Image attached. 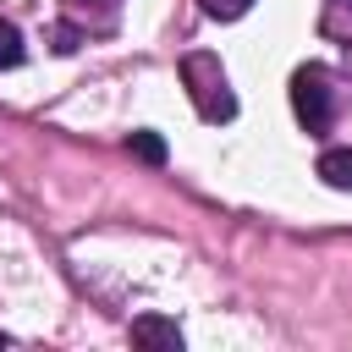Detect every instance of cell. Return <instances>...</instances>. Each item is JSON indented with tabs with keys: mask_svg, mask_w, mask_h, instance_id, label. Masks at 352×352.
<instances>
[{
	"mask_svg": "<svg viewBox=\"0 0 352 352\" xmlns=\"http://www.w3.org/2000/svg\"><path fill=\"white\" fill-rule=\"evenodd\" d=\"M346 6H352V0H346Z\"/></svg>",
	"mask_w": 352,
	"mask_h": 352,
	"instance_id": "cell-9",
	"label": "cell"
},
{
	"mask_svg": "<svg viewBox=\"0 0 352 352\" xmlns=\"http://www.w3.org/2000/svg\"><path fill=\"white\" fill-rule=\"evenodd\" d=\"M182 82H187V94H192V110H198L209 126H220V121H231V116H236V94H231V82H226L220 55L192 50V55L182 60Z\"/></svg>",
	"mask_w": 352,
	"mask_h": 352,
	"instance_id": "cell-1",
	"label": "cell"
},
{
	"mask_svg": "<svg viewBox=\"0 0 352 352\" xmlns=\"http://www.w3.org/2000/svg\"><path fill=\"white\" fill-rule=\"evenodd\" d=\"M292 110L308 132H324L330 116H336V99H330V77L324 66H297L292 72Z\"/></svg>",
	"mask_w": 352,
	"mask_h": 352,
	"instance_id": "cell-2",
	"label": "cell"
},
{
	"mask_svg": "<svg viewBox=\"0 0 352 352\" xmlns=\"http://www.w3.org/2000/svg\"><path fill=\"white\" fill-rule=\"evenodd\" d=\"M132 341H138V346H160V352H182V330H176V319H160V314L132 319Z\"/></svg>",
	"mask_w": 352,
	"mask_h": 352,
	"instance_id": "cell-3",
	"label": "cell"
},
{
	"mask_svg": "<svg viewBox=\"0 0 352 352\" xmlns=\"http://www.w3.org/2000/svg\"><path fill=\"white\" fill-rule=\"evenodd\" d=\"M143 165H165V138L160 132H132V143H126Z\"/></svg>",
	"mask_w": 352,
	"mask_h": 352,
	"instance_id": "cell-6",
	"label": "cell"
},
{
	"mask_svg": "<svg viewBox=\"0 0 352 352\" xmlns=\"http://www.w3.org/2000/svg\"><path fill=\"white\" fill-rule=\"evenodd\" d=\"M22 33H16V22H6L0 16V72H11V66H22Z\"/></svg>",
	"mask_w": 352,
	"mask_h": 352,
	"instance_id": "cell-5",
	"label": "cell"
},
{
	"mask_svg": "<svg viewBox=\"0 0 352 352\" xmlns=\"http://www.w3.org/2000/svg\"><path fill=\"white\" fill-rule=\"evenodd\" d=\"M248 6H253V0H204V16H214V22H236V16H248Z\"/></svg>",
	"mask_w": 352,
	"mask_h": 352,
	"instance_id": "cell-7",
	"label": "cell"
},
{
	"mask_svg": "<svg viewBox=\"0 0 352 352\" xmlns=\"http://www.w3.org/2000/svg\"><path fill=\"white\" fill-rule=\"evenodd\" d=\"M77 38H82V33H77L72 22H60V28H50V50H55V55H72V50H77Z\"/></svg>",
	"mask_w": 352,
	"mask_h": 352,
	"instance_id": "cell-8",
	"label": "cell"
},
{
	"mask_svg": "<svg viewBox=\"0 0 352 352\" xmlns=\"http://www.w3.org/2000/svg\"><path fill=\"white\" fill-rule=\"evenodd\" d=\"M319 182L336 192H352V148H324L319 154Z\"/></svg>",
	"mask_w": 352,
	"mask_h": 352,
	"instance_id": "cell-4",
	"label": "cell"
}]
</instances>
